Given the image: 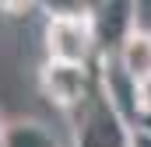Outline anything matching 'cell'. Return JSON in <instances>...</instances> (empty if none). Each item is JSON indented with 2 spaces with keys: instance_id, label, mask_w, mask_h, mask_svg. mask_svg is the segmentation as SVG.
Instances as JSON below:
<instances>
[{
  "instance_id": "cell-10",
  "label": "cell",
  "mask_w": 151,
  "mask_h": 147,
  "mask_svg": "<svg viewBox=\"0 0 151 147\" xmlns=\"http://www.w3.org/2000/svg\"><path fill=\"white\" fill-rule=\"evenodd\" d=\"M4 130H7V119H4V112H0V147H4Z\"/></svg>"
},
{
  "instance_id": "cell-6",
  "label": "cell",
  "mask_w": 151,
  "mask_h": 147,
  "mask_svg": "<svg viewBox=\"0 0 151 147\" xmlns=\"http://www.w3.org/2000/svg\"><path fill=\"white\" fill-rule=\"evenodd\" d=\"M113 60H119V67L130 74L141 88L151 84V32L148 28H134L130 39L123 42V49L116 53Z\"/></svg>"
},
{
  "instance_id": "cell-7",
  "label": "cell",
  "mask_w": 151,
  "mask_h": 147,
  "mask_svg": "<svg viewBox=\"0 0 151 147\" xmlns=\"http://www.w3.org/2000/svg\"><path fill=\"white\" fill-rule=\"evenodd\" d=\"M4 147H63V140L39 119H7Z\"/></svg>"
},
{
  "instance_id": "cell-3",
  "label": "cell",
  "mask_w": 151,
  "mask_h": 147,
  "mask_svg": "<svg viewBox=\"0 0 151 147\" xmlns=\"http://www.w3.org/2000/svg\"><path fill=\"white\" fill-rule=\"evenodd\" d=\"M39 88L56 109H74L81 112L88 98L95 95L91 88V67H70V63H42L39 70Z\"/></svg>"
},
{
  "instance_id": "cell-1",
  "label": "cell",
  "mask_w": 151,
  "mask_h": 147,
  "mask_svg": "<svg viewBox=\"0 0 151 147\" xmlns=\"http://www.w3.org/2000/svg\"><path fill=\"white\" fill-rule=\"evenodd\" d=\"M49 21L42 49L49 63H70V67H88L99 49H95V28H91V4H49Z\"/></svg>"
},
{
  "instance_id": "cell-9",
  "label": "cell",
  "mask_w": 151,
  "mask_h": 147,
  "mask_svg": "<svg viewBox=\"0 0 151 147\" xmlns=\"http://www.w3.org/2000/svg\"><path fill=\"white\" fill-rule=\"evenodd\" d=\"M141 112H151V84L141 88Z\"/></svg>"
},
{
  "instance_id": "cell-5",
  "label": "cell",
  "mask_w": 151,
  "mask_h": 147,
  "mask_svg": "<svg viewBox=\"0 0 151 147\" xmlns=\"http://www.w3.org/2000/svg\"><path fill=\"white\" fill-rule=\"evenodd\" d=\"M99 95L130 126L141 119V84L119 67V60H99Z\"/></svg>"
},
{
  "instance_id": "cell-2",
  "label": "cell",
  "mask_w": 151,
  "mask_h": 147,
  "mask_svg": "<svg viewBox=\"0 0 151 147\" xmlns=\"http://www.w3.org/2000/svg\"><path fill=\"white\" fill-rule=\"evenodd\" d=\"M130 130L134 126L95 88V95L81 109V119L74 126V147H130Z\"/></svg>"
},
{
  "instance_id": "cell-4",
  "label": "cell",
  "mask_w": 151,
  "mask_h": 147,
  "mask_svg": "<svg viewBox=\"0 0 151 147\" xmlns=\"http://www.w3.org/2000/svg\"><path fill=\"white\" fill-rule=\"evenodd\" d=\"M91 28H95V49L99 60H113L123 42L137 28V4H91Z\"/></svg>"
},
{
  "instance_id": "cell-8",
  "label": "cell",
  "mask_w": 151,
  "mask_h": 147,
  "mask_svg": "<svg viewBox=\"0 0 151 147\" xmlns=\"http://www.w3.org/2000/svg\"><path fill=\"white\" fill-rule=\"evenodd\" d=\"M130 147H151V133L141 130V126H134L130 130Z\"/></svg>"
}]
</instances>
